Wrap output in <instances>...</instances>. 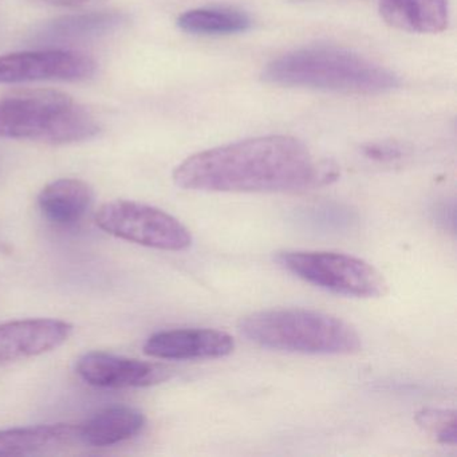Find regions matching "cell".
Segmentation results:
<instances>
[{"label": "cell", "instance_id": "obj_1", "mask_svg": "<svg viewBox=\"0 0 457 457\" xmlns=\"http://www.w3.org/2000/svg\"><path fill=\"white\" fill-rule=\"evenodd\" d=\"M338 178L331 162H320L290 136H264L200 152L175 172L176 186L203 192H299Z\"/></svg>", "mask_w": 457, "mask_h": 457}, {"label": "cell", "instance_id": "obj_2", "mask_svg": "<svg viewBox=\"0 0 457 457\" xmlns=\"http://www.w3.org/2000/svg\"><path fill=\"white\" fill-rule=\"evenodd\" d=\"M264 81L279 87H307L345 95H381L400 85L384 66L349 50L312 46L294 50L271 61Z\"/></svg>", "mask_w": 457, "mask_h": 457}, {"label": "cell", "instance_id": "obj_3", "mask_svg": "<svg viewBox=\"0 0 457 457\" xmlns=\"http://www.w3.org/2000/svg\"><path fill=\"white\" fill-rule=\"evenodd\" d=\"M237 328L253 344L279 352L349 355L362 349L350 323L315 310H263L245 315Z\"/></svg>", "mask_w": 457, "mask_h": 457}, {"label": "cell", "instance_id": "obj_4", "mask_svg": "<svg viewBox=\"0 0 457 457\" xmlns=\"http://www.w3.org/2000/svg\"><path fill=\"white\" fill-rule=\"evenodd\" d=\"M100 132L93 114L57 90H28L0 100V137L50 145L81 143Z\"/></svg>", "mask_w": 457, "mask_h": 457}, {"label": "cell", "instance_id": "obj_5", "mask_svg": "<svg viewBox=\"0 0 457 457\" xmlns=\"http://www.w3.org/2000/svg\"><path fill=\"white\" fill-rule=\"evenodd\" d=\"M278 263L299 279L339 295L381 298L389 290L384 275L368 262L330 251H282Z\"/></svg>", "mask_w": 457, "mask_h": 457}, {"label": "cell", "instance_id": "obj_6", "mask_svg": "<svg viewBox=\"0 0 457 457\" xmlns=\"http://www.w3.org/2000/svg\"><path fill=\"white\" fill-rule=\"evenodd\" d=\"M96 224L106 234L162 251H186L192 245L191 231L175 216L143 203L114 200L101 205Z\"/></svg>", "mask_w": 457, "mask_h": 457}, {"label": "cell", "instance_id": "obj_7", "mask_svg": "<svg viewBox=\"0 0 457 457\" xmlns=\"http://www.w3.org/2000/svg\"><path fill=\"white\" fill-rule=\"evenodd\" d=\"M95 61L71 50L22 52L0 57V84L84 81L96 74Z\"/></svg>", "mask_w": 457, "mask_h": 457}, {"label": "cell", "instance_id": "obj_8", "mask_svg": "<svg viewBox=\"0 0 457 457\" xmlns=\"http://www.w3.org/2000/svg\"><path fill=\"white\" fill-rule=\"evenodd\" d=\"M76 371L87 384L103 389L152 386L170 377V369L159 363L105 352H89L82 355L77 361Z\"/></svg>", "mask_w": 457, "mask_h": 457}, {"label": "cell", "instance_id": "obj_9", "mask_svg": "<svg viewBox=\"0 0 457 457\" xmlns=\"http://www.w3.org/2000/svg\"><path fill=\"white\" fill-rule=\"evenodd\" d=\"M73 330L74 326L71 323L50 318L2 323L0 366L52 352L65 344Z\"/></svg>", "mask_w": 457, "mask_h": 457}, {"label": "cell", "instance_id": "obj_10", "mask_svg": "<svg viewBox=\"0 0 457 457\" xmlns=\"http://www.w3.org/2000/svg\"><path fill=\"white\" fill-rule=\"evenodd\" d=\"M235 341L215 328H189L159 331L146 339L144 353L159 360H215L231 354Z\"/></svg>", "mask_w": 457, "mask_h": 457}, {"label": "cell", "instance_id": "obj_11", "mask_svg": "<svg viewBox=\"0 0 457 457\" xmlns=\"http://www.w3.org/2000/svg\"><path fill=\"white\" fill-rule=\"evenodd\" d=\"M79 441V425L47 424L0 430V456L53 453Z\"/></svg>", "mask_w": 457, "mask_h": 457}, {"label": "cell", "instance_id": "obj_12", "mask_svg": "<svg viewBox=\"0 0 457 457\" xmlns=\"http://www.w3.org/2000/svg\"><path fill=\"white\" fill-rule=\"evenodd\" d=\"M387 25L408 33L437 34L449 23L448 0H378Z\"/></svg>", "mask_w": 457, "mask_h": 457}, {"label": "cell", "instance_id": "obj_13", "mask_svg": "<svg viewBox=\"0 0 457 457\" xmlns=\"http://www.w3.org/2000/svg\"><path fill=\"white\" fill-rule=\"evenodd\" d=\"M95 192L79 179H60L47 184L38 195L42 215L57 226L79 223L92 207Z\"/></svg>", "mask_w": 457, "mask_h": 457}, {"label": "cell", "instance_id": "obj_14", "mask_svg": "<svg viewBox=\"0 0 457 457\" xmlns=\"http://www.w3.org/2000/svg\"><path fill=\"white\" fill-rule=\"evenodd\" d=\"M145 416L132 406L104 409L79 425V441L96 448L116 445L136 437L145 427Z\"/></svg>", "mask_w": 457, "mask_h": 457}, {"label": "cell", "instance_id": "obj_15", "mask_svg": "<svg viewBox=\"0 0 457 457\" xmlns=\"http://www.w3.org/2000/svg\"><path fill=\"white\" fill-rule=\"evenodd\" d=\"M253 22L245 12L229 7L189 10L179 17L181 30L194 36H229L245 33Z\"/></svg>", "mask_w": 457, "mask_h": 457}, {"label": "cell", "instance_id": "obj_16", "mask_svg": "<svg viewBox=\"0 0 457 457\" xmlns=\"http://www.w3.org/2000/svg\"><path fill=\"white\" fill-rule=\"evenodd\" d=\"M296 220L318 234H342L357 223V213L346 205L325 203L298 211Z\"/></svg>", "mask_w": 457, "mask_h": 457}, {"label": "cell", "instance_id": "obj_17", "mask_svg": "<svg viewBox=\"0 0 457 457\" xmlns=\"http://www.w3.org/2000/svg\"><path fill=\"white\" fill-rule=\"evenodd\" d=\"M121 15L109 12L79 15V17L63 18L53 28V34L61 37H82L90 34H101L119 26Z\"/></svg>", "mask_w": 457, "mask_h": 457}, {"label": "cell", "instance_id": "obj_18", "mask_svg": "<svg viewBox=\"0 0 457 457\" xmlns=\"http://www.w3.org/2000/svg\"><path fill=\"white\" fill-rule=\"evenodd\" d=\"M417 424L435 436L440 443L456 445V411L448 409L425 408L416 416Z\"/></svg>", "mask_w": 457, "mask_h": 457}, {"label": "cell", "instance_id": "obj_19", "mask_svg": "<svg viewBox=\"0 0 457 457\" xmlns=\"http://www.w3.org/2000/svg\"><path fill=\"white\" fill-rule=\"evenodd\" d=\"M363 154L369 159L378 160V162H390V160L400 159L403 156V149L393 143L370 144L363 148Z\"/></svg>", "mask_w": 457, "mask_h": 457}, {"label": "cell", "instance_id": "obj_20", "mask_svg": "<svg viewBox=\"0 0 457 457\" xmlns=\"http://www.w3.org/2000/svg\"><path fill=\"white\" fill-rule=\"evenodd\" d=\"M44 4L58 7H77L87 4V0H41Z\"/></svg>", "mask_w": 457, "mask_h": 457}]
</instances>
